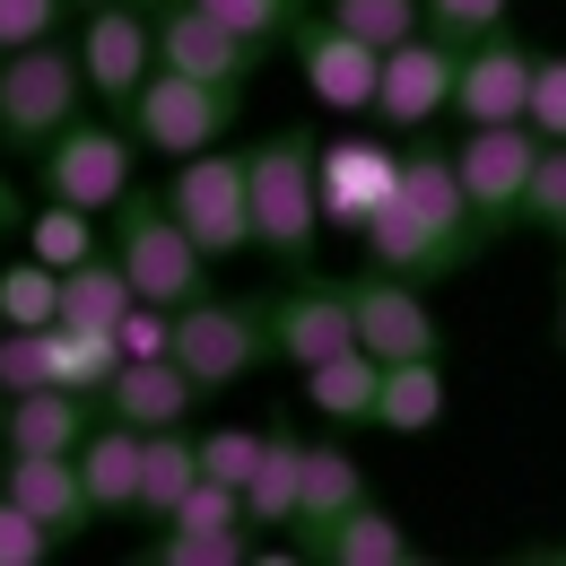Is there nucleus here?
I'll return each instance as SVG.
<instances>
[{"label": "nucleus", "instance_id": "a19ab883", "mask_svg": "<svg viewBox=\"0 0 566 566\" xmlns=\"http://www.w3.org/2000/svg\"><path fill=\"white\" fill-rule=\"evenodd\" d=\"M53 549H62V541H53L18 496H0V566H44Z\"/></svg>", "mask_w": 566, "mask_h": 566}, {"label": "nucleus", "instance_id": "c85d7f7f", "mask_svg": "<svg viewBox=\"0 0 566 566\" xmlns=\"http://www.w3.org/2000/svg\"><path fill=\"white\" fill-rule=\"evenodd\" d=\"M436 419H444V357H401V366H384L375 427H392V436H436Z\"/></svg>", "mask_w": 566, "mask_h": 566}, {"label": "nucleus", "instance_id": "4c0bfd02", "mask_svg": "<svg viewBox=\"0 0 566 566\" xmlns=\"http://www.w3.org/2000/svg\"><path fill=\"white\" fill-rule=\"evenodd\" d=\"M253 462H262V427H201V480L244 489V480H253Z\"/></svg>", "mask_w": 566, "mask_h": 566}, {"label": "nucleus", "instance_id": "8fccbe9b", "mask_svg": "<svg viewBox=\"0 0 566 566\" xmlns=\"http://www.w3.org/2000/svg\"><path fill=\"white\" fill-rule=\"evenodd\" d=\"M71 9H78V18H87V9H96V0H71Z\"/></svg>", "mask_w": 566, "mask_h": 566}, {"label": "nucleus", "instance_id": "3c124183", "mask_svg": "<svg viewBox=\"0 0 566 566\" xmlns=\"http://www.w3.org/2000/svg\"><path fill=\"white\" fill-rule=\"evenodd\" d=\"M0 332H9V314H0Z\"/></svg>", "mask_w": 566, "mask_h": 566}, {"label": "nucleus", "instance_id": "49530a36", "mask_svg": "<svg viewBox=\"0 0 566 566\" xmlns=\"http://www.w3.org/2000/svg\"><path fill=\"white\" fill-rule=\"evenodd\" d=\"M132 9H148V18H157V9H166V0H132Z\"/></svg>", "mask_w": 566, "mask_h": 566}, {"label": "nucleus", "instance_id": "7ed1b4c3", "mask_svg": "<svg viewBox=\"0 0 566 566\" xmlns=\"http://www.w3.org/2000/svg\"><path fill=\"white\" fill-rule=\"evenodd\" d=\"M78 96H87L78 44L44 35V44H27V53H0V140L27 148V157L53 148L78 123Z\"/></svg>", "mask_w": 566, "mask_h": 566}, {"label": "nucleus", "instance_id": "0eeeda50", "mask_svg": "<svg viewBox=\"0 0 566 566\" xmlns=\"http://www.w3.org/2000/svg\"><path fill=\"white\" fill-rule=\"evenodd\" d=\"M166 201H175V218L192 227V244H201L210 262L253 253V175H244V148L218 140V148H201V157H175Z\"/></svg>", "mask_w": 566, "mask_h": 566}, {"label": "nucleus", "instance_id": "473e14b6", "mask_svg": "<svg viewBox=\"0 0 566 566\" xmlns=\"http://www.w3.org/2000/svg\"><path fill=\"white\" fill-rule=\"evenodd\" d=\"M323 18H340V27L366 35L375 53H392V44H410L427 27V0H323Z\"/></svg>", "mask_w": 566, "mask_h": 566}, {"label": "nucleus", "instance_id": "f257e3e1", "mask_svg": "<svg viewBox=\"0 0 566 566\" xmlns=\"http://www.w3.org/2000/svg\"><path fill=\"white\" fill-rule=\"evenodd\" d=\"M244 175H253V253H271L280 271H314V235H323L314 132H262V140H244Z\"/></svg>", "mask_w": 566, "mask_h": 566}, {"label": "nucleus", "instance_id": "b1692460", "mask_svg": "<svg viewBox=\"0 0 566 566\" xmlns=\"http://www.w3.org/2000/svg\"><path fill=\"white\" fill-rule=\"evenodd\" d=\"M305 558H323V566H410L419 549H410V532L366 496V505H349L340 523H323V532L305 541Z\"/></svg>", "mask_w": 566, "mask_h": 566}, {"label": "nucleus", "instance_id": "79ce46f5", "mask_svg": "<svg viewBox=\"0 0 566 566\" xmlns=\"http://www.w3.org/2000/svg\"><path fill=\"white\" fill-rule=\"evenodd\" d=\"M541 140H566V53H541L532 62V114H523Z\"/></svg>", "mask_w": 566, "mask_h": 566}, {"label": "nucleus", "instance_id": "37998d69", "mask_svg": "<svg viewBox=\"0 0 566 566\" xmlns=\"http://www.w3.org/2000/svg\"><path fill=\"white\" fill-rule=\"evenodd\" d=\"M62 9L71 0H0V53H27L44 35H62Z\"/></svg>", "mask_w": 566, "mask_h": 566}, {"label": "nucleus", "instance_id": "20e7f679", "mask_svg": "<svg viewBox=\"0 0 566 566\" xmlns=\"http://www.w3.org/2000/svg\"><path fill=\"white\" fill-rule=\"evenodd\" d=\"M175 357L201 392H227L244 384L262 357H280L271 340V296H192L175 305Z\"/></svg>", "mask_w": 566, "mask_h": 566}, {"label": "nucleus", "instance_id": "c756f323", "mask_svg": "<svg viewBox=\"0 0 566 566\" xmlns=\"http://www.w3.org/2000/svg\"><path fill=\"white\" fill-rule=\"evenodd\" d=\"M123 375V332L96 323H53V384H71L87 401H105V384Z\"/></svg>", "mask_w": 566, "mask_h": 566}, {"label": "nucleus", "instance_id": "72a5a7b5", "mask_svg": "<svg viewBox=\"0 0 566 566\" xmlns=\"http://www.w3.org/2000/svg\"><path fill=\"white\" fill-rule=\"evenodd\" d=\"M201 9H210V18H227V27H235L244 44H262V53H271V44H287V35L305 27V0H201Z\"/></svg>", "mask_w": 566, "mask_h": 566}, {"label": "nucleus", "instance_id": "ea45409f", "mask_svg": "<svg viewBox=\"0 0 566 566\" xmlns=\"http://www.w3.org/2000/svg\"><path fill=\"white\" fill-rule=\"evenodd\" d=\"M523 227H549L566 244V140L541 148V166H532V192H523Z\"/></svg>", "mask_w": 566, "mask_h": 566}, {"label": "nucleus", "instance_id": "1a4fd4ad", "mask_svg": "<svg viewBox=\"0 0 566 566\" xmlns=\"http://www.w3.org/2000/svg\"><path fill=\"white\" fill-rule=\"evenodd\" d=\"M453 78H462V53L444 44V35H410V44H392L384 53V87H375V132H392V140H427L444 114H453Z\"/></svg>", "mask_w": 566, "mask_h": 566}, {"label": "nucleus", "instance_id": "9b49d317", "mask_svg": "<svg viewBox=\"0 0 566 566\" xmlns=\"http://www.w3.org/2000/svg\"><path fill=\"white\" fill-rule=\"evenodd\" d=\"M314 184H323V227H366L401 192V140L392 132H332L314 140Z\"/></svg>", "mask_w": 566, "mask_h": 566}, {"label": "nucleus", "instance_id": "2f4dec72", "mask_svg": "<svg viewBox=\"0 0 566 566\" xmlns=\"http://www.w3.org/2000/svg\"><path fill=\"white\" fill-rule=\"evenodd\" d=\"M96 244H105V235H96V210H78V201H44L35 227H27V253L53 262V271H78Z\"/></svg>", "mask_w": 566, "mask_h": 566}, {"label": "nucleus", "instance_id": "6e6552de", "mask_svg": "<svg viewBox=\"0 0 566 566\" xmlns=\"http://www.w3.org/2000/svg\"><path fill=\"white\" fill-rule=\"evenodd\" d=\"M541 132L532 123H462V140H453V166H462V192H471V210L489 235L505 227H523V192H532V166H541Z\"/></svg>", "mask_w": 566, "mask_h": 566}, {"label": "nucleus", "instance_id": "f704fd0d", "mask_svg": "<svg viewBox=\"0 0 566 566\" xmlns=\"http://www.w3.org/2000/svg\"><path fill=\"white\" fill-rule=\"evenodd\" d=\"M148 558L157 566H235V558H253V532H184V523H166Z\"/></svg>", "mask_w": 566, "mask_h": 566}, {"label": "nucleus", "instance_id": "cd10ccee", "mask_svg": "<svg viewBox=\"0 0 566 566\" xmlns=\"http://www.w3.org/2000/svg\"><path fill=\"white\" fill-rule=\"evenodd\" d=\"M201 480V427H148V471H140V523H166Z\"/></svg>", "mask_w": 566, "mask_h": 566}, {"label": "nucleus", "instance_id": "5701e85b", "mask_svg": "<svg viewBox=\"0 0 566 566\" xmlns=\"http://www.w3.org/2000/svg\"><path fill=\"white\" fill-rule=\"evenodd\" d=\"M296 505H305V436H296V419H271L262 427V462L244 480V514H253V532H287Z\"/></svg>", "mask_w": 566, "mask_h": 566}, {"label": "nucleus", "instance_id": "f8f14e48", "mask_svg": "<svg viewBox=\"0 0 566 566\" xmlns=\"http://www.w3.org/2000/svg\"><path fill=\"white\" fill-rule=\"evenodd\" d=\"M271 340L280 357L305 375L323 357L357 349V314H349V280H323V271H287V287L271 296Z\"/></svg>", "mask_w": 566, "mask_h": 566}, {"label": "nucleus", "instance_id": "c03bdc74", "mask_svg": "<svg viewBox=\"0 0 566 566\" xmlns=\"http://www.w3.org/2000/svg\"><path fill=\"white\" fill-rule=\"evenodd\" d=\"M123 357H175V305H132L123 314Z\"/></svg>", "mask_w": 566, "mask_h": 566}, {"label": "nucleus", "instance_id": "9d476101", "mask_svg": "<svg viewBox=\"0 0 566 566\" xmlns=\"http://www.w3.org/2000/svg\"><path fill=\"white\" fill-rule=\"evenodd\" d=\"M287 53H296V71L314 87V105L332 114V123H375V87H384V53L349 35L340 18H305L296 35H287Z\"/></svg>", "mask_w": 566, "mask_h": 566}, {"label": "nucleus", "instance_id": "e433bc0d", "mask_svg": "<svg viewBox=\"0 0 566 566\" xmlns=\"http://www.w3.org/2000/svg\"><path fill=\"white\" fill-rule=\"evenodd\" d=\"M427 35H444L453 53L505 35V0H427Z\"/></svg>", "mask_w": 566, "mask_h": 566}, {"label": "nucleus", "instance_id": "a878e982", "mask_svg": "<svg viewBox=\"0 0 566 566\" xmlns=\"http://www.w3.org/2000/svg\"><path fill=\"white\" fill-rule=\"evenodd\" d=\"M384 401V357L375 349H340L323 366H305V410H323L332 427H366Z\"/></svg>", "mask_w": 566, "mask_h": 566}, {"label": "nucleus", "instance_id": "6ab92c4d", "mask_svg": "<svg viewBox=\"0 0 566 566\" xmlns=\"http://www.w3.org/2000/svg\"><path fill=\"white\" fill-rule=\"evenodd\" d=\"M140 471H148V427L114 419V410H96L87 444H78V480H87L96 523H114V514H140Z\"/></svg>", "mask_w": 566, "mask_h": 566}, {"label": "nucleus", "instance_id": "ddd939ff", "mask_svg": "<svg viewBox=\"0 0 566 566\" xmlns=\"http://www.w3.org/2000/svg\"><path fill=\"white\" fill-rule=\"evenodd\" d=\"M349 314H357V349H375L384 366H401V357H444V332H436V314H427L419 280H401V271H357L349 280Z\"/></svg>", "mask_w": 566, "mask_h": 566}, {"label": "nucleus", "instance_id": "58836bf2", "mask_svg": "<svg viewBox=\"0 0 566 566\" xmlns=\"http://www.w3.org/2000/svg\"><path fill=\"white\" fill-rule=\"evenodd\" d=\"M35 384H53V332H0V392L18 401V392H35Z\"/></svg>", "mask_w": 566, "mask_h": 566}, {"label": "nucleus", "instance_id": "bb28decb", "mask_svg": "<svg viewBox=\"0 0 566 566\" xmlns=\"http://www.w3.org/2000/svg\"><path fill=\"white\" fill-rule=\"evenodd\" d=\"M140 305L132 271L114 262V244H96L78 271H62V323H96V332H123V314Z\"/></svg>", "mask_w": 566, "mask_h": 566}, {"label": "nucleus", "instance_id": "a211bd4d", "mask_svg": "<svg viewBox=\"0 0 566 566\" xmlns=\"http://www.w3.org/2000/svg\"><path fill=\"white\" fill-rule=\"evenodd\" d=\"M0 496H18L53 541H78L96 523L87 480H78V453H0Z\"/></svg>", "mask_w": 566, "mask_h": 566}, {"label": "nucleus", "instance_id": "412c9836", "mask_svg": "<svg viewBox=\"0 0 566 566\" xmlns=\"http://www.w3.org/2000/svg\"><path fill=\"white\" fill-rule=\"evenodd\" d=\"M201 401L210 392L184 375V357H123V375L105 384L96 410H114V419H132V427H192Z\"/></svg>", "mask_w": 566, "mask_h": 566}, {"label": "nucleus", "instance_id": "a18cd8bd", "mask_svg": "<svg viewBox=\"0 0 566 566\" xmlns=\"http://www.w3.org/2000/svg\"><path fill=\"white\" fill-rule=\"evenodd\" d=\"M9 218H18V192H9V184H0V235H9Z\"/></svg>", "mask_w": 566, "mask_h": 566}, {"label": "nucleus", "instance_id": "39448f33", "mask_svg": "<svg viewBox=\"0 0 566 566\" xmlns=\"http://www.w3.org/2000/svg\"><path fill=\"white\" fill-rule=\"evenodd\" d=\"M35 184L44 201H78V210L114 218L123 192L140 184V132L114 114V123H71L53 148H35Z\"/></svg>", "mask_w": 566, "mask_h": 566}, {"label": "nucleus", "instance_id": "4be33fe9", "mask_svg": "<svg viewBox=\"0 0 566 566\" xmlns=\"http://www.w3.org/2000/svg\"><path fill=\"white\" fill-rule=\"evenodd\" d=\"M87 427H96V401H87V392H71V384H35V392L9 401L0 453H78Z\"/></svg>", "mask_w": 566, "mask_h": 566}, {"label": "nucleus", "instance_id": "09e8293b", "mask_svg": "<svg viewBox=\"0 0 566 566\" xmlns=\"http://www.w3.org/2000/svg\"><path fill=\"white\" fill-rule=\"evenodd\" d=\"M558 340H566V296H558Z\"/></svg>", "mask_w": 566, "mask_h": 566}, {"label": "nucleus", "instance_id": "2eb2a0df", "mask_svg": "<svg viewBox=\"0 0 566 566\" xmlns=\"http://www.w3.org/2000/svg\"><path fill=\"white\" fill-rule=\"evenodd\" d=\"M148 27H157V62H166V71L218 78V87H244L253 62H262V44H244V35H235L227 18H210L201 0H166Z\"/></svg>", "mask_w": 566, "mask_h": 566}, {"label": "nucleus", "instance_id": "603ef678", "mask_svg": "<svg viewBox=\"0 0 566 566\" xmlns=\"http://www.w3.org/2000/svg\"><path fill=\"white\" fill-rule=\"evenodd\" d=\"M558 558H566V549H558Z\"/></svg>", "mask_w": 566, "mask_h": 566}, {"label": "nucleus", "instance_id": "423d86ee", "mask_svg": "<svg viewBox=\"0 0 566 566\" xmlns=\"http://www.w3.org/2000/svg\"><path fill=\"white\" fill-rule=\"evenodd\" d=\"M235 114H244V87H218V78H192V71H157L140 78V96H132V132H140V148H157V157H201V148H218L227 132H235Z\"/></svg>", "mask_w": 566, "mask_h": 566}, {"label": "nucleus", "instance_id": "aec40b11", "mask_svg": "<svg viewBox=\"0 0 566 566\" xmlns=\"http://www.w3.org/2000/svg\"><path fill=\"white\" fill-rule=\"evenodd\" d=\"M401 201L427 210L453 244H462V253H480V244H489V227H480L471 192H462V166H453V148L436 140V132H427V140H401Z\"/></svg>", "mask_w": 566, "mask_h": 566}, {"label": "nucleus", "instance_id": "c9c22d12", "mask_svg": "<svg viewBox=\"0 0 566 566\" xmlns=\"http://www.w3.org/2000/svg\"><path fill=\"white\" fill-rule=\"evenodd\" d=\"M166 523H184V532H253L244 489H227V480H192V496H184ZM166 523H157V532H166Z\"/></svg>", "mask_w": 566, "mask_h": 566}, {"label": "nucleus", "instance_id": "de8ad7c7", "mask_svg": "<svg viewBox=\"0 0 566 566\" xmlns=\"http://www.w3.org/2000/svg\"><path fill=\"white\" fill-rule=\"evenodd\" d=\"M0 436H9V392H0Z\"/></svg>", "mask_w": 566, "mask_h": 566}, {"label": "nucleus", "instance_id": "7c9ffc66", "mask_svg": "<svg viewBox=\"0 0 566 566\" xmlns=\"http://www.w3.org/2000/svg\"><path fill=\"white\" fill-rule=\"evenodd\" d=\"M0 314L18 323V332H53L62 323V271L53 262H0Z\"/></svg>", "mask_w": 566, "mask_h": 566}, {"label": "nucleus", "instance_id": "393cba45", "mask_svg": "<svg viewBox=\"0 0 566 566\" xmlns=\"http://www.w3.org/2000/svg\"><path fill=\"white\" fill-rule=\"evenodd\" d=\"M349 505H366V471H357V453H349V444H305V505H296V523H287L296 558H305V541H314L323 523H340Z\"/></svg>", "mask_w": 566, "mask_h": 566}, {"label": "nucleus", "instance_id": "dca6fc26", "mask_svg": "<svg viewBox=\"0 0 566 566\" xmlns=\"http://www.w3.org/2000/svg\"><path fill=\"white\" fill-rule=\"evenodd\" d=\"M357 244H366V262H375V271H401V280H419V287H427V280H453V271H471V253H462V244H453V235H444L427 210H410L401 192H392L384 210L357 227Z\"/></svg>", "mask_w": 566, "mask_h": 566}, {"label": "nucleus", "instance_id": "4468645a", "mask_svg": "<svg viewBox=\"0 0 566 566\" xmlns=\"http://www.w3.org/2000/svg\"><path fill=\"white\" fill-rule=\"evenodd\" d=\"M78 62H87V96H105L114 114H132L140 78L157 71V27H148V9H132V0H96L87 27H78Z\"/></svg>", "mask_w": 566, "mask_h": 566}, {"label": "nucleus", "instance_id": "f3484780", "mask_svg": "<svg viewBox=\"0 0 566 566\" xmlns=\"http://www.w3.org/2000/svg\"><path fill=\"white\" fill-rule=\"evenodd\" d=\"M532 44L514 35H489L462 53V78H453V123H523L532 114Z\"/></svg>", "mask_w": 566, "mask_h": 566}, {"label": "nucleus", "instance_id": "f03ea898", "mask_svg": "<svg viewBox=\"0 0 566 566\" xmlns=\"http://www.w3.org/2000/svg\"><path fill=\"white\" fill-rule=\"evenodd\" d=\"M105 244H114V262L132 271V287H140L148 305H192V296H210V253L192 244V227L175 218V201L166 192H123V210H114V227H105Z\"/></svg>", "mask_w": 566, "mask_h": 566}]
</instances>
